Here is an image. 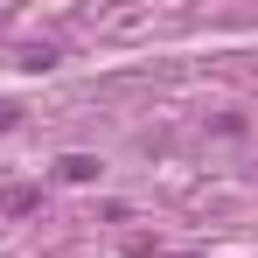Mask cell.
Segmentation results:
<instances>
[{
  "label": "cell",
  "instance_id": "2",
  "mask_svg": "<svg viewBox=\"0 0 258 258\" xmlns=\"http://www.w3.org/2000/svg\"><path fill=\"white\" fill-rule=\"evenodd\" d=\"M35 203H42V188H7V196H0V210H7V216H28Z\"/></svg>",
  "mask_w": 258,
  "mask_h": 258
},
{
  "label": "cell",
  "instance_id": "3",
  "mask_svg": "<svg viewBox=\"0 0 258 258\" xmlns=\"http://www.w3.org/2000/svg\"><path fill=\"white\" fill-rule=\"evenodd\" d=\"M7 126H14V105H0V133H7Z\"/></svg>",
  "mask_w": 258,
  "mask_h": 258
},
{
  "label": "cell",
  "instance_id": "1",
  "mask_svg": "<svg viewBox=\"0 0 258 258\" xmlns=\"http://www.w3.org/2000/svg\"><path fill=\"white\" fill-rule=\"evenodd\" d=\"M56 174H63V181H98V161H91V154H63Z\"/></svg>",
  "mask_w": 258,
  "mask_h": 258
}]
</instances>
